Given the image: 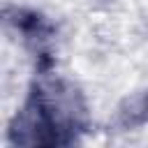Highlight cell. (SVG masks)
I'll list each match as a JSON object with an SVG mask.
<instances>
[{
	"instance_id": "cell-1",
	"label": "cell",
	"mask_w": 148,
	"mask_h": 148,
	"mask_svg": "<svg viewBox=\"0 0 148 148\" xmlns=\"http://www.w3.org/2000/svg\"><path fill=\"white\" fill-rule=\"evenodd\" d=\"M7 139L12 146H60L56 125L32 88H30L23 106L12 118Z\"/></svg>"
},
{
	"instance_id": "cell-2",
	"label": "cell",
	"mask_w": 148,
	"mask_h": 148,
	"mask_svg": "<svg viewBox=\"0 0 148 148\" xmlns=\"http://www.w3.org/2000/svg\"><path fill=\"white\" fill-rule=\"evenodd\" d=\"M5 16H7V21L23 35L25 44L37 53L39 72L51 69V58H49V49H46V44L51 42L53 32H56L53 25H51L39 12L23 9V7H7V9H5Z\"/></svg>"
},
{
	"instance_id": "cell-3",
	"label": "cell",
	"mask_w": 148,
	"mask_h": 148,
	"mask_svg": "<svg viewBox=\"0 0 148 148\" xmlns=\"http://www.w3.org/2000/svg\"><path fill=\"white\" fill-rule=\"evenodd\" d=\"M116 123L123 130H134L148 123V90L125 97L116 111Z\"/></svg>"
}]
</instances>
